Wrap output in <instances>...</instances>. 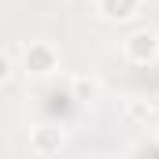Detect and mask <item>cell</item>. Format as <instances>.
Returning a JSON list of instances; mask_svg holds the SVG:
<instances>
[{"mask_svg": "<svg viewBox=\"0 0 159 159\" xmlns=\"http://www.w3.org/2000/svg\"><path fill=\"white\" fill-rule=\"evenodd\" d=\"M22 74L34 81H44L52 78V74H59V52H56V44H48V41H30V44H22Z\"/></svg>", "mask_w": 159, "mask_h": 159, "instance_id": "6da1fadb", "label": "cell"}, {"mask_svg": "<svg viewBox=\"0 0 159 159\" xmlns=\"http://www.w3.org/2000/svg\"><path fill=\"white\" fill-rule=\"evenodd\" d=\"M122 59L133 67H148L159 59V30L156 26H137L122 37Z\"/></svg>", "mask_w": 159, "mask_h": 159, "instance_id": "7a4b0ae2", "label": "cell"}, {"mask_svg": "<svg viewBox=\"0 0 159 159\" xmlns=\"http://www.w3.org/2000/svg\"><path fill=\"white\" fill-rule=\"evenodd\" d=\"M67 148V129L63 126H37V129H30V152L41 159L48 156H59Z\"/></svg>", "mask_w": 159, "mask_h": 159, "instance_id": "3957f363", "label": "cell"}, {"mask_svg": "<svg viewBox=\"0 0 159 159\" xmlns=\"http://www.w3.org/2000/svg\"><path fill=\"white\" fill-rule=\"evenodd\" d=\"M144 11V0H96V15L104 19V22H133L137 15Z\"/></svg>", "mask_w": 159, "mask_h": 159, "instance_id": "277c9868", "label": "cell"}, {"mask_svg": "<svg viewBox=\"0 0 159 159\" xmlns=\"http://www.w3.org/2000/svg\"><path fill=\"white\" fill-rule=\"evenodd\" d=\"M70 96H74L78 104H93V100L100 96V81H96V78H85V74H78V78L70 81Z\"/></svg>", "mask_w": 159, "mask_h": 159, "instance_id": "5b68a950", "label": "cell"}, {"mask_svg": "<svg viewBox=\"0 0 159 159\" xmlns=\"http://www.w3.org/2000/svg\"><path fill=\"white\" fill-rule=\"evenodd\" d=\"M148 115H152V107H148V104H137V100H129V104H126V119L148 122Z\"/></svg>", "mask_w": 159, "mask_h": 159, "instance_id": "8992f818", "label": "cell"}, {"mask_svg": "<svg viewBox=\"0 0 159 159\" xmlns=\"http://www.w3.org/2000/svg\"><path fill=\"white\" fill-rule=\"evenodd\" d=\"M11 74H15V59L0 48V85H7V81H11Z\"/></svg>", "mask_w": 159, "mask_h": 159, "instance_id": "52a82bcc", "label": "cell"}, {"mask_svg": "<svg viewBox=\"0 0 159 159\" xmlns=\"http://www.w3.org/2000/svg\"><path fill=\"white\" fill-rule=\"evenodd\" d=\"M152 141H156V148H159V126H156V129H152Z\"/></svg>", "mask_w": 159, "mask_h": 159, "instance_id": "ba28073f", "label": "cell"}]
</instances>
